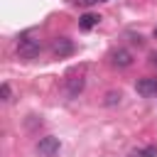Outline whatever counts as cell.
Returning a JSON list of instances; mask_svg holds the SVG:
<instances>
[{"instance_id": "30bf717a", "label": "cell", "mask_w": 157, "mask_h": 157, "mask_svg": "<svg viewBox=\"0 0 157 157\" xmlns=\"http://www.w3.org/2000/svg\"><path fill=\"white\" fill-rule=\"evenodd\" d=\"M0 96H2V101H10V86H7V83L0 86Z\"/></svg>"}, {"instance_id": "8fae6325", "label": "cell", "mask_w": 157, "mask_h": 157, "mask_svg": "<svg viewBox=\"0 0 157 157\" xmlns=\"http://www.w3.org/2000/svg\"><path fill=\"white\" fill-rule=\"evenodd\" d=\"M96 2H101V0H74V5H81V7H91Z\"/></svg>"}, {"instance_id": "8992f818", "label": "cell", "mask_w": 157, "mask_h": 157, "mask_svg": "<svg viewBox=\"0 0 157 157\" xmlns=\"http://www.w3.org/2000/svg\"><path fill=\"white\" fill-rule=\"evenodd\" d=\"M83 91V76L78 74V76H69L66 78V93L69 96H78Z\"/></svg>"}, {"instance_id": "9c48e42d", "label": "cell", "mask_w": 157, "mask_h": 157, "mask_svg": "<svg viewBox=\"0 0 157 157\" xmlns=\"http://www.w3.org/2000/svg\"><path fill=\"white\" fill-rule=\"evenodd\" d=\"M115 101H120V93H115V91H110V93L105 96V103H108V105H113Z\"/></svg>"}, {"instance_id": "277c9868", "label": "cell", "mask_w": 157, "mask_h": 157, "mask_svg": "<svg viewBox=\"0 0 157 157\" xmlns=\"http://www.w3.org/2000/svg\"><path fill=\"white\" fill-rule=\"evenodd\" d=\"M52 49H54L56 56H69V54L74 52V44H71V39H66V37H56L54 44H52Z\"/></svg>"}, {"instance_id": "ba28073f", "label": "cell", "mask_w": 157, "mask_h": 157, "mask_svg": "<svg viewBox=\"0 0 157 157\" xmlns=\"http://www.w3.org/2000/svg\"><path fill=\"white\" fill-rule=\"evenodd\" d=\"M130 157H157V147H155V145H147V147H142V150H135Z\"/></svg>"}, {"instance_id": "5b68a950", "label": "cell", "mask_w": 157, "mask_h": 157, "mask_svg": "<svg viewBox=\"0 0 157 157\" xmlns=\"http://www.w3.org/2000/svg\"><path fill=\"white\" fill-rule=\"evenodd\" d=\"M110 64H113V66L125 69V66H130V64H132V56H130V52H128V49H115V52L110 54Z\"/></svg>"}, {"instance_id": "7a4b0ae2", "label": "cell", "mask_w": 157, "mask_h": 157, "mask_svg": "<svg viewBox=\"0 0 157 157\" xmlns=\"http://www.w3.org/2000/svg\"><path fill=\"white\" fill-rule=\"evenodd\" d=\"M37 152H39L42 157H56V152H59V137H54V135L42 137V140L37 142Z\"/></svg>"}, {"instance_id": "4fadbf2b", "label": "cell", "mask_w": 157, "mask_h": 157, "mask_svg": "<svg viewBox=\"0 0 157 157\" xmlns=\"http://www.w3.org/2000/svg\"><path fill=\"white\" fill-rule=\"evenodd\" d=\"M101 2H105V0H101Z\"/></svg>"}, {"instance_id": "3957f363", "label": "cell", "mask_w": 157, "mask_h": 157, "mask_svg": "<svg viewBox=\"0 0 157 157\" xmlns=\"http://www.w3.org/2000/svg\"><path fill=\"white\" fill-rule=\"evenodd\" d=\"M135 88H137L140 96H145V98H155V96H157V78L145 76V78H140V81L135 83Z\"/></svg>"}, {"instance_id": "6da1fadb", "label": "cell", "mask_w": 157, "mask_h": 157, "mask_svg": "<svg viewBox=\"0 0 157 157\" xmlns=\"http://www.w3.org/2000/svg\"><path fill=\"white\" fill-rule=\"evenodd\" d=\"M39 49H42L39 39H32L29 32L17 39V52H20V56H25V59H34V56L39 54Z\"/></svg>"}, {"instance_id": "7c38bea8", "label": "cell", "mask_w": 157, "mask_h": 157, "mask_svg": "<svg viewBox=\"0 0 157 157\" xmlns=\"http://www.w3.org/2000/svg\"><path fill=\"white\" fill-rule=\"evenodd\" d=\"M155 37H157V27H155Z\"/></svg>"}, {"instance_id": "52a82bcc", "label": "cell", "mask_w": 157, "mask_h": 157, "mask_svg": "<svg viewBox=\"0 0 157 157\" xmlns=\"http://www.w3.org/2000/svg\"><path fill=\"white\" fill-rule=\"evenodd\" d=\"M98 22H101V17H98V15H93V12H86V15H81V20H78V27H81L83 32H88V29H93Z\"/></svg>"}]
</instances>
